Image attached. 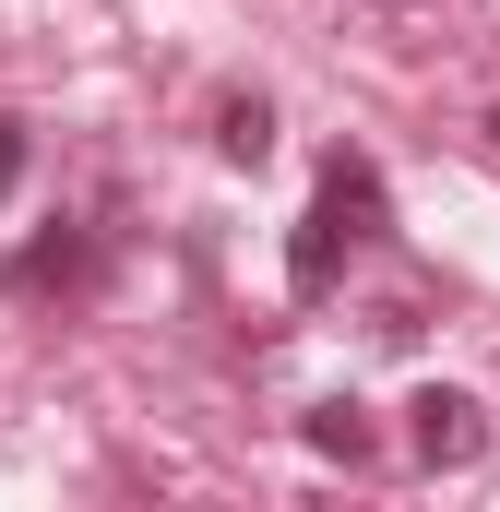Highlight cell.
I'll use <instances>...</instances> for the list:
<instances>
[{
  "label": "cell",
  "instance_id": "1",
  "mask_svg": "<svg viewBox=\"0 0 500 512\" xmlns=\"http://www.w3.org/2000/svg\"><path fill=\"white\" fill-rule=\"evenodd\" d=\"M393 239V191H381V167L358 143H334L322 155V179H310V215H298V239H286V298H334V274Z\"/></svg>",
  "mask_w": 500,
  "mask_h": 512
},
{
  "label": "cell",
  "instance_id": "2",
  "mask_svg": "<svg viewBox=\"0 0 500 512\" xmlns=\"http://www.w3.org/2000/svg\"><path fill=\"white\" fill-rule=\"evenodd\" d=\"M96 274H108V239H96V227H48V239H24V251L0 262L12 298H84Z\"/></svg>",
  "mask_w": 500,
  "mask_h": 512
},
{
  "label": "cell",
  "instance_id": "3",
  "mask_svg": "<svg viewBox=\"0 0 500 512\" xmlns=\"http://www.w3.org/2000/svg\"><path fill=\"white\" fill-rule=\"evenodd\" d=\"M405 453L441 477V465H477L489 453V417H477V393H453V382H429L417 405H405Z\"/></svg>",
  "mask_w": 500,
  "mask_h": 512
},
{
  "label": "cell",
  "instance_id": "4",
  "mask_svg": "<svg viewBox=\"0 0 500 512\" xmlns=\"http://www.w3.org/2000/svg\"><path fill=\"white\" fill-rule=\"evenodd\" d=\"M298 441H310L322 465H370V453H381L370 405H346V393H334V405H310V417H298Z\"/></svg>",
  "mask_w": 500,
  "mask_h": 512
},
{
  "label": "cell",
  "instance_id": "5",
  "mask_svg": "<svg viewBox=\"0 0 500 512\" xmlns=\"http://www.w3.org/2000/svg\"><path fill=\"white\" fill-rule=\"evenodd\" d=\"M215 155H227V167H262V155H274V108H262V96H227V108H215Z\"/></svg>",
  "mask_w": 500,
  "mask_h": 512
},
{
  "label": "cell",
  "instance_id": "6",
  "mask_svg": "<svg viewBox=\"0 0 500 512\" xmlns=\"http://www.w3.org/2000/svg\"><path fill=\"white\" fill-rule=\"evenodd\" d=\"M24 167H36V131H24V120H12V108H0V203L24 191Z\"/></svg>",
  "mask_w": 500,
  "mask_h": 512
},
{
  "label": "cell",
  "instance_id": "7",
  "mask_svg": "<svg viewBox=\"0 0 500 512\" xmlns=\"http://www.w3.org/2000/svg\"><path fill=\"white\" fill-rule=\"evenodd\" d=\"M381 12H417V0H381Z\"/></svg>",
  "mask_w": 500,
  "mask_h": 512
},
{
  "label": "cell",
  "instance_id": "8",
  "mask_svg": "<svg viewBox=\"0 0 500 512\" xmlns=\"http://www.w3.org/2000/svg\"><path fill=\"white\" fill-rule=\"evenodd\" d=\"M489 143H500V108H489Z\"/></svg>",
  "mask_w": 500,
  "mask_h": 512
}]
</instances>
